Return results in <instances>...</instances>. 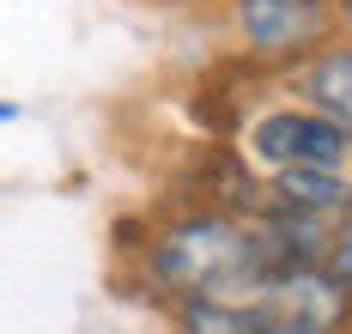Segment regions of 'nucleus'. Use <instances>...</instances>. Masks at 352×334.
Returning a JSON list of instances; mask_svg holds the SVG:
<instances>
[{"label": "nucleus", "instance_id": "obj_1", "mask_svg": "<svg viewBox=\"0 0 352 334\" xmlns=\"http://www.w3.org/2000/svg\"><path fill=\"white\" fill-rule=\"evenodd\" d=\"M267 267H274V256H267V243H261L255 213H225V207L176 213L170 225L146 231V249H140V280L164 298V304L201 298V292L237 298V292H249Z\"/></svg>", "mask_w": 352, "mask_h": 334}, {"label": "nucleus", "instance_id": "obj_2", "mask_svg": "<svg viewBox=\"0 0 352 334\" xmlns=\"http://www.w3.org/2000/svg\"><path fill=\"white\" fill-rule=\"evenodd\" d=\"M237 158L255 177H274V170H340V177H352L346 134L298 98H280V104L249 115L237 134Z\"/></svg>", "mask_w": 352, "mask_h": 334}, {"label": "nucleus", "instance_id": "obj_3", "mask_svg": "<svg viewBox=\"0 0 352 334\" xmlns=\"http://www.w3.org/2000/svg\"><path fill=\"white\" fill-rule=\"evenodd\" d=\"M231 37L249 67L292 74L304 55L340 37L334 0H231Z\"/></svg>", "mask_w": 352, "mask_h": 334}, {"label": "nucleus", "instance_id": "obj_4", "mask_svg": "<svg viewBox=\"0 0 352 334\" xmlns=\"http://www.w3.org/2000/svg\"><path fill=\"white\" fill-rule=\"evenodd\" d=\"M255 304L261 322H298L310 334H346L352 329V298L328 267H267L255 280Z\"/></svg>", "mask_w": 352, "mask_h": 334}, {"label": "nucleus", "instance_id": "obj_5", "mask_svg": "<svg viewBox=\"0 0 352 334\" xmlns=\"http://www.w3.org/2000/svg\"><path fill=\"white\" fill-rule=\"evenodd\" d=\"M285 79H292V98L310 104L322 122H334L352 146V37L322 43L316 55H304Z\"/></svg>", "mask_w": 352, "mask_h": 334}, {"label": "nucleus", "instance_id": "obj_6", "mask_svg": "<svg viewBox=\"0 0 352 334\" xmlns=\"http://www.w3.org/2000/svg\"><path fill=\"white\" fill-rule=\"evenodd\" d=\"M170 322L176 334H249V329H261V304H255V286L237 298H176L170 304Z\"/></svg>", "mask_w": 352, "mask_h": 334}, {"label": "nucleus", "instance_id": "obj_7", "mask_svg": "<svg viewBox=\"0 0 352 334\" xmlns=\"http://www.w3.org/2000/svg\"><path fill=\"white\" fill-rule=\"evenodd\" d=\"M322 267L340 280V292L352 298V213L334 225V237H328V249H322Z\"/></svg>", "mask_w": 352, "mask_h": 334}, {"label": "nucleus", "instance_id": "obj_8", "mask_svg": "<svg viewBox=\"0 0 352 334\" xmlns=\"http://www.w3.org/2000/svg\"><path fill=\"white\" fill-rule=\"evenodd\" d=\"M334 25H340V37H352V0H334Z\"/></svg>", "mask_w": 352, "mask_h": 334}, {"label": "nucleus", "instance_id": "obj_9", "mask_svg": "<svg viewBox=\"0 0 352 334\" xmlns=\"http://www.w3.org/2000/svg\"><path fill=\"white\" fill-rule=\"evenodd\" d=\"M249 334H310V329H298V322H261V329H249Z\"/></svg>", "mask_w": 352, "mask_h": 334}]
</instances>
